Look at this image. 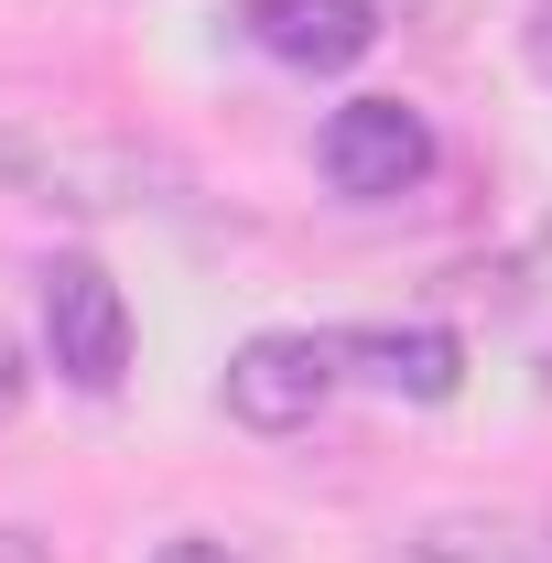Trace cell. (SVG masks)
Instances as JSON below:
<instances>
[{"mask_svg": "<svg viewBox=\"0 0 552 563\" xmlns=\"http://www.w3.org/2000/svg\"><path fill=\"white\" fill-rule=\"evenodd\" d=\"M0 185L66 217H120V207L174 196L185 163L131 131H98V120H0Z\"/></svg>", "mask_w": 552, "mask_h": 563, "instance_id": "cell-1", "label": "cell"}, {"mask_svg": "<svg viewBox=\"0 0 552 563\" xmlns=\"http://www.w3.org/2000/svg\"><path fill=\"white\" fill-rule=\"evenodd\" d=\"M44 357L76 390H120L131 379V303H120V282L98 272L87 250L44 261Z\"/></svg>", "mask_w": 552, "mask_h": 563, "instance_id": "cell-2", "label": "cell"}, {"mask_svg": "<svg viewBox=\"0 0 552 563\" xmlns=\"http://www.w3.org/2000/svg\"><path fill=\"white\" fill-rule=\"evenodd\" d=\"M314 163H325V185L357 196V207H390V196H412L422 174H433V120H422L412 98H346L325 141H314Z\"/></svg>", "mask_w": 552, "mask_h": 563, "instance_id": "cell-3", "label": "cell"}, {"mask_svg": "<svg viewBox=\"0 0 552 563\" xmlns=\"http://www.w3.org/2000/svg\"><path fill=\"white\" fill-rule=\"evenodd\" d=\"M217 401L250 422V433H303V422L336 401V336H303V325H272L228 357Z\"/></svg>", "mask_w": 552, "mask_h": 563, "instance_id": "cell-4", "label": "cell"}, {"mask_svg": "<svg viewBox=\"0 0 552 563\" xmlns=\"http://www.w3.org/2000/svg\"><path fill=\"white\" fill-rule=\"evenodd\" d=\"M239 33L272 55V66H303V76H336L379 44V11L368 0H250Z\"/></svg>", "mask_w": 552, "mask_h": 563, "instance_id": "cell-5", "label": "cell"}, {"mask_svg": "<svg viewBox=\"0 0 552 563\" xmlns=\"http://www.w3.org/2000/svg\"><path fill=\"white\" fill-rule=\"evenodd\" d=\"M336 357H368V379L401 390V401H455L466 390V336L455 325H346Z\"/></svg>", "mask_w": 552, "mask_h": 563, "instance_id": "cell-6", "label": "cell"}, {"mask_svg": "<svg viewBox=\"0 0 552 563\" xmlns=\"http://www.w3.org/2000/svg\"><path fill=\"white\" fill-rule=\"evenodd\" d=\"M390 563H531L498 520H422V531H401L390 542Z\"/></svg>", "mask_w": 552, "mask_h": 563, "instance_id": "cell-7", "label": "cell"}, {"mask_svg": "<svg viewBox=\"0 0 552 563\" xmlns=\"http://www.w3.org/2000/svg\"><path fill=\"white\" fill-rule=\"evenodd\" d=\"M22 401H33V368H22V347H11V336H0V422L22 412Z\"/></svg>", "mask_w": 552, "mask_h": 563, "instance_id": "cell-8", "label": "cell"}, {"mask_svg": "<svg viewBox=\"0 0 552 563\" xmlns=\"http://www.w3.org/2000/svg\"><path fill=\"white\" fill-rule=\"evenodd\" d=\"M152 563H239V553H228V542H207V531H185V542H163Z\"/></svg>", "mask_w": 552, "mask_h": 563, "instance_id": "cell-9", "label": "cell"}, {"mask_svg": "<svg viewBox=\"0 0 552 563\" xmlns=\"http://www.w3.org/2000/svg\"><path fill=\"white\" fill-rule=\"evenodd\" d=\"M0 563H55V553H44V531H22V520H0Z\"/></svg>", "mask_w": 552, "mask_h": 563, "instance_id": "cell-10", "label": "cell"}]
</instances>
